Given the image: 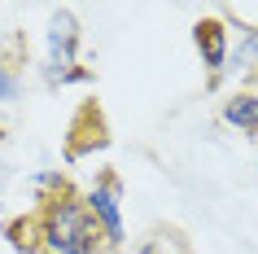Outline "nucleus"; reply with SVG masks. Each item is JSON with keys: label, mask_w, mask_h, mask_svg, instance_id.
Segmentation results:
<instances>
[{"label": "nucleus", "mask_w": 258, "mask_h": 254, "mask_svg": "<svg viewBox=\"0 0 258 254\" xmlns=\"http://www.w3.org/2000/svg\"><path fill=\"white\" fill-rule=\"evenodd\" d=\"M192 44H197V53H202L206 70H210V83H215L223 62H228V31H223V22L219 18H202L192 27Z\"/></svg>", "instance_id": "obj_4"}, {"label": "nucleus", "mask_w": 258, "mask_h": 254, "mask_svg": "<svg viewBox=\"0 0 258 254\" xmlns=\"http://www.w3.org/2000/svg\"><path fill=\"white\" fill-rule=\"evenodd\" d=\"M14 92H18V79H14V70H9V66H0V101H9Z\"/></svg>", "instance_id": "obj_8"}, {"label": "nucleus", "mask_w": 258, "mask_h": 254, "mask_svg": "<svg viewBox=\"0 0 258 254\" xmlns=\"http://www.w3.org/2000/svg\"><path fill=\"white\" fill-rule=\"evenodd\" d=\"M88 215L96 219V228H101V237H105V245H109V254L122 245V215H118V175H101L96 180V188L88 193Z\"/></svg>", "instance_id": "obj_3"}, {"label": "nucleus", "mask_w": 258, "mask_h": 254, "mask_svg": "<svg viewBox=\"0 0 258 254\" xmlns=\"http://www.w3.org/2000/svg\"><path fill=\"white\" fill-rule=\"evenodd\" d=\"M75 53H79V22L70 9L53 14L48 22V83H70V79H83V70H75Z\"/></svg>", "instance_id": "obj_2"}, {"label": "nucleus", "mask_w": 258, "mask_h": 254, "mask_svg": "<svg viewBox=\"0 0 258 254\" xmlns=\"http://www.w3.org/2000/svg\"><path fill=\"white\" fill-rule=\"evenodd\" d=\"M223 119H228L232 127H241V132L254 136L258 132V96L254 92H236L228 106H223Z\"/></svg>", "instance_id": "obj_5"}, {"label": "nucleus", "mask_w": 258, "mask_h": 254, "mask_svg": "<svg viewBox=\"0 0 258 254\" xmlns=\"http://www.w3.org/2000/svg\"><path fill=\"white\" fill-rule=\"evenodd\" d=\"M35 232H40V250H48V254H96V241H105L96 219L88 215V206L70 188L61 197L44 201ZM105 254H109V245H105Z\"/></svg>", "instance_id": "obj_1"}, {"label": "nucleus", "mask_w": 258, "mask_h": 254, "mask_svg": "<svg viewBox=\"0 0 258 254\" xmlns=\"http://www.w3.org/2000/svg\"><path fill=\"white\" fill-rule=\"evenodd\" d=\"M258 62V27L249 31V40L241 44V48H236V70H249Z\"/></svg>", "instance_id": "obj_7"}, {"label": "nucleus", "mask_w": 258, "mask_h": 254, "mask_svg": "<svg viewBox=\"0 0 258 254\" xmlns=\"http://www.w3.org/2000/svg\"><path fill=\"white\" fill-rule=\"evenodd\" d=\"M9 237H14L18 250H40V232H35V219H14V224H9Z\"/></svg>", "instance_id": "obj_6"}]
</instances>
